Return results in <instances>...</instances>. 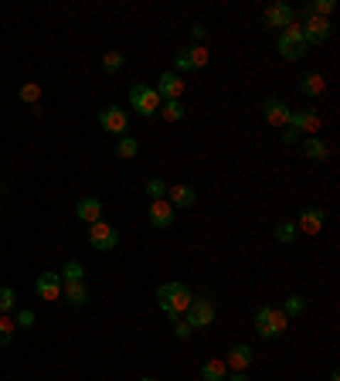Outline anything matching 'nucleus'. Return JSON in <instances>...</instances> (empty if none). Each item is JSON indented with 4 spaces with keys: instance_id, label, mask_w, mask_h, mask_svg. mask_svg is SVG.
I'll return each mask as SVG.
<instances>
[{
    "instance_id": "1",
    "label": "nucleus",
    "mask_w": 340,
    "mask_h": 381,
    "mask_svg": "<svg viewBox=\"0 0 340 381\" xmlns=\"http://www.w3.org/2000/svg\"><path fill=\"white\" fill-rule=\"evenodd\" d=\"M191 290H187L184 283H164L160 290H156V306L167 313L170 320H177V317H184V310L191 306Z\"/></svg>"
},
{
    "instance_id": "2",
    "label": "nucleus",
    "mask_w": 340,
    "mask_h": 381,
    "mask_svg": "<svg viewBox=\"0 0 340 381\" xmlns=\"http://www.w3.org/2000/svg\"><path fill=\"white\" fill-rule=\"evenodd\" d=\"M286 327H289V317L276 310V306L262 303L255 310V334L262 337V340H276V337L286 334Z\"/></svg>"
},
{
    "instance_id": "3",
    "label": "nucleus",
    "mask_w": 340,
    "mask_h": 381,
    "mask_svg": "<svg viewBox=\"0 0 340 381\" xmlns=\"http://www.w3.org/2000/svg\"><path fill=\"white\" fill-rule=\"evenodd\" d=\"M276 45H279V55H282L286 61L307 58V51H309V45H307V38H303V31H299V24H293V28L282 31Z\"/></svg>"
},
{
    "instance_id": "4",
    "label": "nucleus",
    "mask_w": 340,
    "mask_h": 381,
    "mask_svg": "<svg viewBox=\"0 0 340 381\" xmlns=\"http://www.w3.org/2000/svg\"><path fill=\"white\" fill-rule=\"evenodd\" d=\"M320 122H324V116L320 113H313V109H293V116H289V122H286V130H293L296 137H317L320 133Z\"/></svg>"
},
{
    "instance_id": "5",
    "label": "nucleus",
    "mask_w": 340,
    "mask_h": 381,
    "mask_svg": "<svg viewBox=\"0 0 340 381\" xmlns=\"http://www.w3.org/2000/svg\"><path fill=\"white\" fill-rule=\"evenodd\" d=\"M211 58V51L204 45H191V48H181L177 55H174V72L181 75V72H194V68H204Z\"/></svg>"
},
{
    "instance_id": "6",
    "label": "nucleus",
    "mask_w": 340,
    "mask_h": 381,
    "mask_svg": "<svg viewBox=\"0 0 340 381\" xmlns=\"http://www.w3.org/2000/svg\"><path fill=\"white\" fill-rule=\"evenodd\" d=\"M129 103H133V109H137L139 116H154V113H160V95H156L154 85H133L129 89Z\"/></svg>"
},
{
    "instance_id": "7",
    "label": "nucleus",
    "mask_w": 340,
    "mask_h": 381,
    "mask_svg": "<svg viewBox=\"0 0 340 381\" xmlns=\"http://www.w3.org/2000/svg\"><path fill=\"white\" fill-rule=\"evenodd\" d=\"M218 317V306L211 300H191V306L184 310V320L191 323V330H198V327H211Z\"/></svg>"
},
{
    "instance_id": "8",
    "label": "nucleus",
    "mask_w": 340,
    "mask_h": 381,
    "mask_svg": "<svg viewBox=\"0 0 340 381\" xmlns=\"http://www.w3.org/2000/svg\"><path fill=\"white\" fill-rule=\"evenodd\" d=\"M262 24L265 28H293L296 24V7H289V4H282V0H276V4H269L262 11Z\"/></svg>"
},
{
    "instance_id": "9",
    "label": "nucleus",
    "mask_w": 340,
    "mask_h": 381,
    "mask_svg": "<svg viewBox=\"0 0 340 381\" xmlns=\"http://www.w3.org/2000/svg\"><path fill=\"white\" fill-rule=\"evenodd\" d=\"M89 245L99 249V252H109V249L119 245V231L112 229L109 221H95V225H89Z\"/></svg>"
},
{
    "instance_id": "10",
    "label": "nucleus",
    "mask_w": 340,
    "mask_h": 381,
    "mask_svg": "<svg viewBox=\"0 0 340 381\" xmlns=\"http://www.w3.org/2000/svg\"><path fill=\"white\" fill-rule=\"evenodd\" d=\"M262 116H265V122H272V126H282V130H286V122H289V116H293V109H289L286 99L269 95V99L262 103Z\"/></svg>"
},
{
    "instance_id": "11",
    "label": "nucleus",
    "mask_w": 340,
    "mask_h": 381,
    "mask_svg": "<svg viewBox=\"0 0 340 381\" xmlns=\"http://www.w3.org/2000/svg\"><path fill=\"white\" fill-rule=\"evenodd\" d=\"M99 126L106 130V133H116V137H123L126 126H129V116H126V109L119 106H109L99 113Z\"/></svg>"
},
{
    "instance_id": "12",
    "label": "nucleus",
    "mask_w": 340,
    "mask_h": 381,
    "mask_svg": "<svg viewBox=\"0 0 340 381\" xmlns=\"http://www.w3.org/2000/svg\"><path fill=\"white\" fill-rule=\"evenodd\" d=\"M156 95H160V103H167V99H181L184 95V78L177 75V72H164V75L156 78Z\"/></svg>"
},
{
    "instance_id": "13",
    "label": "nucleus",
    "mask_w": 340,
    "mask_h": 381,
    "mask_svg": "<svg viewBox=\"0 0 340 381\" xmlns=\"http://www.w3.org/2000/svg\"><path fill=\"white\" fill-rule=\"evenodd\" d=\"M299 31H303L307 45H320V41H326V38L334 34V24L324 21V17H307V24H303Z\"/></svg>"
},
{
    "instance_id": "14",
    "label": "nucleus",
    "mask_w": 340,
    "mask_h": 381,
    "mask_svg": "<svg viewBox=\"0 0 340 381\" xmlns=\"http://www.w3.org/2000/svg\"><path fill=\"white\" fill-rule=\"evenodd\" d=\"M326 225V214L320 208H303L299 212V221H296V231H307V235H320Z\"/></svg>"
},
{
    "instance_id": "15",
    "label": "nucleus",
    "mask_w": 340,
    "mask_h": 381,
    "mask_svg": "<svg viewBox=\"0 0 340 381\" xmlns=\"http://www.w3.org/2000/svg\"><path fill=\"white\" fill-rule=\"evenodd\" d=\"M62 276L58 273H41L38 276V283H34V293L41 296V300H58L62 296Z\"/></svg>"
},
{
    "instance_id": "16",
    "label": "nucleus",
    "mask_w": 340,
    "mask_h": 381,
    "mask_svg": "<svg viewBox=\"0 0 340 381\" xmlns=\"http://www.w3.org/2000/svg\"><path fill=\"white\" fill-rule=\"evenodd\" d=\"M147 218H150V225H154V229H170V225H174V218H177V212L170 208L167 198H160V201L150 204V214H147Z\"/></svg>"
},
{
    "instance_id": "17",
    "label": "nucleus",
    "mask_w": 340,
    "mask_h": 381,
    "mask_svg": "<svg viewBox=\"0 0 340 381\" xmlns=\"http://www.w3.org/2000/svg\"><path fill=\"white\" fill-rule=\"evenodd\" d=\"M75 218H82L85 225H95V221H102V201L99 198H82L75 204Z\"/></svg>"
},
{
    "instance_id": "18",
    "label": "nucleus",
    "mask_w": 340,
    "mask_h": 381,
    "mask_svg": "<svg viewBox=\"0 0 340 381\" xmlns=\"http://www.w3.org/2000/svg\"><path fill=\"white\" fill-rule=\"evenodd\" d=\"M252 361H255V351H252L248 344H235L232 351H228V361H225V365L232 367V371H245Z\"/></svg>"
},
{
    "instance_id": "19",
    "label": "nucleus",
    "mask_w": 340,
    "mask_h": 381,
    "mask_svg": "<svg viewBox=\"0 0 340 381\" xmlns=\"http://www.w3.org/2000/svg\"><path fill=\"white\" fill-rule=\"evenodd\" d=\"M170 194V208L177 212V208H191L194 201H198V194H194V187H187V184H177V187H167Z\"/></svg>"
},
{
    "instance_id": "20",
    "label": "nucleus",
    "mask_w": 340,
    "mask_h": 381,
    "mask_svg": "<svg viewBox=\"0 0 340 381\" xmlns=\"http://www.w3.org/2000/svg\"><path fill=\"white\" fill-rule=\"evenodd\" d=\"M299 92L307 95V99H317V95H324L326 92V82L320 72H309V75H303V82H299Z\"/></svg>"
},
{
    "instance_id": "21",
    "label": "nucleus",
    "mask_w": 340,
    "mask_h": 381,
    "mask_svg": "<svg viewBox=\"0 0 340 381\" xmlns=\"http://www.w3.org/2000/svg\"><path fill=\"white\" fill-rule=\"evenodd\" d=\"M62 296L72 306H85V303H89V290H85V283H65V286H62Z\"/></svg>"
},
{
    "instance_id": "22",
    "label": "nucleus",
    "mask_w": 340,
    "mask_h": 381,
    "mask_svg": "<svg viewBox=\"0 0 340 381\" xmlns=\"http://www.w3.org/2000/svg\"><path fill=\"white\" fill-rule=\"evenodd\" d=\"M303 153H307L309 160H326L330 147H326L320 137H307V140H303Z\"/></svg>"
},
{
    "instance_id": "23",
    "label": "nucleus",
    "mask_w": 340,
    "mask_h": 381,
    "mask_svg": "<svg viewBox=\"0 0 340 381\" xmlns=\"http://www.w3.org/2000/svg\"><path fill=\"white\" fill-rule=\"evenodd\" d=\"M201 378L204 381H225V378H228V365H225V361H204V365H201Z\"/></svg>"
},
{
    "instance_id": "24",
    "label": "nucleus",
    "mask_w": 340,
    "mask_h": 381,
    "mask_svg": "<svg viewBox=\"0 0 340 381\" xmlns=\"http://www.w3.org/2000/svg\"><path fill=\"white\" fill-rule=\"evenodd\" d=\"M160 113H164V120L167 122L184 120V106H181V99H167V103H160Z\"/></svg>"
},
{
    "instance_id": "25",
    "label": "nucleus",
    "mask_w": 340,
    "mask_h": 381,
    "mask_svg": "<svg viewBox=\"0 0 340 381\" xmlns=\"http://www.w3.org/2000/svg\"><path fill=\"white\" fill-rule=\"evenodd\" d=\"M116 153H119L123 160L137 157V153H139V140L137 137H119V143H116Z\"/></svg>"
},
{
    "instance_id": "26",
    "label": "nucleus",
    "mask_w": 340,
    "mask_h": 381,
    "mask_svg": "<svg viewBox=\"0 0 340 381\" xmlns=\"http://www.w3.org/2000/svg\"><path fill=\"white\" fill-rule=\"evenodd\" d=\"M65 279V283H82V276H85V269H82V262H65V269L58 273Z\"/></svg>"
},
{
    "instance_id": "27",
    "label": "nucleus",
    "mask_w": 340,
    "mask_h": 381,
    "mask_svg": "<svg viewBox=\"0 0 340 381\" xmlns=\"http://www.w3.org/2000/svg\"><path fill=\"white\" fill-rule=\"evenodd\" d=\"M307 11H309V17H324L326 21V17L334 14V0H313Z\"/></svg>"
},
{
    "instance_id": "28",
    "label": "nucleus",
    "mask_w": 340,
    "mask_h": 381,
    "mask_svg": "<svg viewBox=\"0 0 340 381\" xmlns=\"http://www.w3.org/2000/svg\"><path fill=\"white\" fill-rule=\"evenodd\" d=\"M14 320H11V317H7V313H0V348H7V344H11V337H14Z\"/></svg>"
},
{
    "instance_id": "29",
    "label": "nucleus",
    "mask_w": 340,
    "mask_h": 381,
    "mask_svg": "<svg viewBox=\"0 0 340 381\" xmlns=\"http://www.w3.org/2000/svg\"><path fill=\"white\" fill-rule=\"evenodd\" d=\"M293 239H296V225H293V221H279V225H276V242L289 245Z\"/></svg>"
},
{
    "instance_id": "30",
    "label": "nucleus",
    "mask_w": 340,
    "mask_h": 381,
    "mask_svg": "<svg viewBox=\"0 0 340 381\" xmlns=\"http://www.w3.org/2000/svg\"><path fill=\"white\" fill-rule=\"evenodd\" d=\"M303 310H307V300H303V296H289V300L282 303V313H286V317H299Z\"/></svg>"
},
{
    "instance_id": "31",
    "label": "nucleus",
    "mask_w": 340,
    "mask_h": 381,
    "mask_svg": "<svg viewBox=\"0 0 340 381\" xmlns=\"http://www.w3.org/2000/svg\"><path fill=\"white\" fill-rule=\"evenodd\" d=\"M147 194H150V201L167 198V184L160 181V177H150V181H147Z\"/></svg>"
},
{
    "instance_id": "32",
    "label": "nucleus",
    "mask_w": 340,
    "mask_h": 381,
    "mask_svg": "<svg viewBox=\"0 0 340 381\" xmlns=\"http://www.w3.org/2000/svg\"><path fill=\"white\" fill-rule=\"evenodd\" d=\"M102 68H106L109 75L119 72V68H123V55H119V51H106V55H102Z\"/></svg>"
},
{
    "instance_id": "33",
    "label": "nucleus",
    "mask_w": 340,
    "mask_h": 381,
    "mask_svg": "<svg viewBox=\"0 0 340 381\" xmlns=\"http://www.w3.org/2000/svg\"><path fill=\"white\" fill-rule=\"evenodd\" d=\"M21 99H24V103H31V106H38V99H41V85H34V82L21 85Z\"/></svg>"
},
{
    "instance_id": "34",
    "label": "nucleus",
    "mask_w": 340,
    "mask_h": 381,
    "mask_svg": "<svg viewBox=\"0 0 340 381\" xmlns=\"http://www.w3.org/2000/svg\"><path fill=\"white\" fill-rule=\"evenodd\" d=\"M14 290H11V286H4V290H0V313H11V310H14Z\"/></svg>"
},
{
    "instance_id": "35",
    "label": "nucleus",
    "mask_w": 340,
    "mask_h": 381,
    "mask_svg": "<svg viewBox=\"0 0 340 381\" xmlns=\"http://www.w3.org/2000/svg\"><path fill=\"white\" fill-rule=\"evenodd\" d=\"M14 327H21V330H28V327H34V313H31V310H17Z\"/></svg>"
},
{
    "instance_id": "36",
    "label": "nucleus",
    "mask_w": 340,
    "mask_h": 381,
    "mask_svg": "<svg viewBox=\"0 0 340 381\" xmlns=\"http://www.w3.org/2000/svg\"><path fill=\"white\" fill-rule=\"evenodd\" d=\"M174 334L181 337V340H187V337L194 334V330H191V323H187L184 317H177V320H174Z\"/></svg>"
},
{
    "instance_id": "37",
    "label": "nucleus",
    "mask_w": 340,
    "mask_h": 381,
    "mask_svg": "<svg viewBox=\"0 0 340 381\" xmlns=\"http://www.w3.org/2000/svg\"><path fill=\"white\" fill-rule=\"evenodd\" d=\"M191 38H194V41H201V38H204V24H194V28H191Z\"/></svg>"
},
{
    "instance_id": "38",
    "label": "nucleus",
    "mask_w": 340,
    "mask_h": 381,
    "mask_svg": "<svg viewBox=\"0 0 340 381\" xmlns=\"http://www.w3.org/2000/svg\"><path fill=\"white\" fill-rule=\"evenodd\" d=\"M225 381H248V375H245V371H232Z\"/></svg>"
},
{
    "instance_id": "39",
    "label": "nucleus",
    "mask_w": 340,
    "mask_h": 381,
    "mask_svg": "<svg viewBox=\"0 0 340 381\" xmlns=\"http://www.w3.org/2000/svg\"><path fill=\"white\" fill-rule=\"evenodd\" d=\"M139 381H156V378H139Z\"/></svg>"
}]
</instances>
